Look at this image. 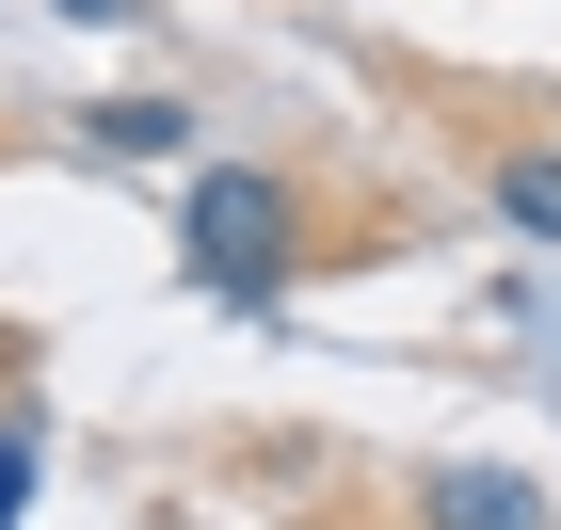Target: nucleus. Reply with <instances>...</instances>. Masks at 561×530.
<instances>
[{
	"mask_svg": "<svg viewBox=\"0 0 561 530\" xmlns=\"http://www.w3.org/2000/svg\"><path fill=\"white\" fill-rule=\"evenodd\" d=\"M176 258L209 273L225 306H273V290H289V193H273L257 161H209L193 210H176Z\"/></svg>",
	"mask_w": 561,
	"mask_h": 530,
	"instance_id": "nucleus-1",
	"label": "nucleus"
},
{
	"mask_svg": "<svg viewBox=\"0 0 561 530\" xmlns=\"http://www.w3.org/2000/svg\"><path fill=\"white\" fill-rule=\"evenodd\" d=\"M433 530H546V498L514 466H433Z\"/></svg>",
	"mask_w": 561,
	"mask_h": 530,
	"instance_id": "nucleus-2",
	"label": "nucleus"
},
{
	"mask_svg": "<svg viewBox=\"0 0 561 530\" xmlns=\"http://www.w3.org/2000/svg\"><path fill=\"white\" fill-rule=\"evenodd\" d=\"M81 145H96V161H161V145H193V113H176V97H96Z\"/></svg>",
	"mask_w": 561,
	"mask_h": 530,
	"instance_id": "nucleus-3",
	"label": "nucleus"
},
{
	"mask_svg": "<svg viewBox=\"0 0 561 530\" xmlns=\"http://www.w3.org/2000/svg\"><path fill=\"white\" fill-rule=\"evenodd\" d=\"M497 210H514L529 241H561V161H546V145H529V161H497Z\"/></svg>",
	"mask_w": 561,
	"mask_h": 530,
	"instance_id": "nucleus-4",
	"label": "nucleus"
},
{
	"mask_svg": "<svg viewBox=\"0 0 561 530\" xmlns=\"http://www.w3.org/2000/svg\"><path fill=\"white\" fill-rule=\"evenodd\" d=\"M33 515V435H16V418H0V530Z\"/></svg>",
	"mask_w": 561,
	"mask_h": 530,
	"instance_id": "nucleus-5",
	"label": "nucleus"
}]
</instances>
